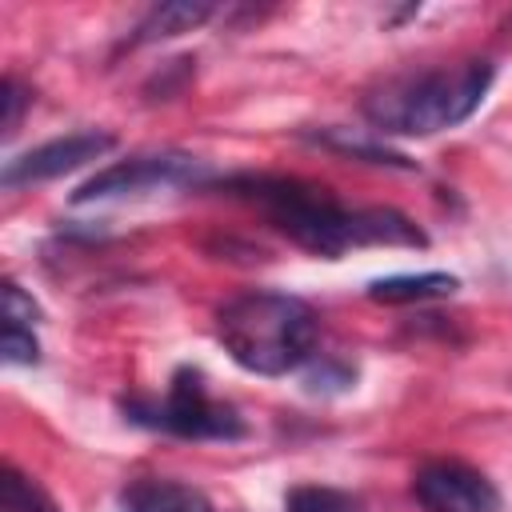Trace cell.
Returning <instances> with one entry per match:
<instances>
[{
	"label": "cell",
	"mask_w": 512,
	"mask_h": 512,
	"mask_svg": "<svg viewBox=\"0 0 512 512\" xmlns=\"http://www.w3.org/2000/svg\"><path fill=\"white\" fill-rule=\"evenodd\" d=\"M320 320L288 292H244L216 312V340L256 376H288L316 352Z\"/></svg>",
	"instance_id": "6da1fadb"
},
{
	"label": "cell",
	"mask_w": 512,
	"mask_h": 512,
	"mask_svg": "<svg viewBox=\"0 0 512 512\" xmlns=\"http://www.w3.org/2000/svg\"><path fill=\"white\" fill-rule=\"evenodd\" d=\"M488 84H492L488 60H464L420 76H396L364 96V116L376 124V132L432 136L468 120L480 108Z\"/></svg>",
	"instance_id": "7a4b0ae2"
},
{
	"label": "cell",
	"mask_w": 512,
	"mask_h": 512,
	"mask_svg": "<svg viewBox=\"0 0 512 512\" xmlns=\"http://www.w3.org/2000/svg\"><path fill=\"white\" fill-rule=\"evenodd\" d=\"M224 188L240 200H252L288 240L316 256L336 260L356 248V208H340L328 188L296 176H236Z\"/></svg>",
	"instance_id": "3957f363"
},
{
	"label": "cell",
	"mask_w": 512,
	"mask_h": 512,
	"mask_svg": "<svg viewBox=\"0 0 512 512\" xmlns=\"http://www.w3.org/2000/svg\"><path fill=\"white\" fill-rule=\"evenodd\" d=\"M132 420L164 428L172 436L184 440H236L244 436V420L236 416V408L220 404L208 396L204 376L192 368H180L164 392V400H148V404H128Z\"/></svg>",
	"instance_id": "277c9868"
},
{
	"label": "cell",
	"mask_w": 512,
	"mask_h": 512,
	"mask_svg": "<svg viewBox=\"0 0 512 512\" xmlns=\"http://www.w3.org/2000/svg\"><path fill=\"white\" fill-rule=\"evenodd\" d=\"M204 164L184 156V152H156V156H128L116 160L108 168H100L92 180H84L72 200L76 204H92V200H112V196H136L148 188H172V184H188L200 180Z\"/></svg>",
	"instance_id": "5b68a950"
},
{
	"label": "cell",
	"mask_w": 512,
	"mask_h": 512,
	"mask_svg": "<svg viewBox=\"0 0 512 512\" xmlns=\"http://www.w3.org/2000/svg\"><path fill=\"white\" fill-rule=\"evenodd\" d=\"M412 496L424 512H500L496 484L464 460H428L412 476Z\"/></svg>",
	"instance_id": "8992f818"
},
{
	"label": "cell",
	"mask_w": 512,
	"mask_h": 512,
	"mask_svg": "<svg viewBox=\"0 0 512 512\" xmlns=\"http://www.w3.org/2000/svg\"><path fill=\"white\" fill-rule=\"evenodd\" d=\"M116 140L108 132H72V136H60V140H48L16 160L4 164L0 172V184L4 188H20V184H40V180H52V176H64V172H76L80 164L104 156Z\"/></svg>",
	"instance_id": "52a82bcc"
},
{
	"label": "cell",
	"mask_w": 512,
	"mask_h": 512,
	"mask_svg": "<svg viewBox=\"0 0 512 512\" xmlns=\"http://www.w3.org/2000/svg\"><path fill=\"white\" fill-rule=\"evenodd\" d=\"M120 512H212L208 496L180 480H136L120 496Z\"/></svg>",
	"instance_id": "ba28073f"
},
{
	"label": "cell",
	"mask_w": 512,
	"mask_h": 512,
	"mask_svg": "<svg viewBox=\"0 0 512 512\" xmlns=\"http://www.w3.org/2000/svg\"><path fill=\"white\" fill-rule=\"evenodd\" d=\"M460 288L456 276L448 272H420V276H388L372 280L368 296L380 304H412V300H432V296H452Z\"/></svg>",
	"instance_id": "9c48e42d"
},
{
	"label": "cell",
	"mask_w": 512,
	"mask_h": 512,
	"mask_svg": "<svg viewBox=\"0 0 512 512\" xmlns=\"http://www.w3.org/2000/svg\"><path fill=\"white\" fill-rule=\"evenodd\" d=\"M212 16V4H192V0H168V4H156L144 20H140V36L136 40H168V36H180V32H192L200 28L204 20Z\"/></svg>",
	"instance_id": "30bf717a"
},
{
	"label": "cell",
	"mask_w": 512,
	"mask_h": 512,
	"mask_svg": "<svg viewBox=\"0 0 512 512\" xmlns=\"http://www.w3.org/2000/svg\"><path fill=\"white\" fill-rule=\"evenodd\" d=\"M4 512H60V504L32 476L4 468Z\"/></svg>",
	"instance_id": "8fae6325"
},
{
	"label": "cell",
	"mask_w": 512,
	"mask_h": 512,
	"mask_svg": "<svg viewBox=\"0 0 512 512\" xmlns=\"http://www.w3.org/2000/svg\"><path fill=\"white\" fill-rule=\"evenodd\" d=\"M288 512H364V504L352 492L340 488H320V484H304L288 496Z\"/></svg>",
	"instance_id": "7c38bea8"
},
{
	"label": "cell",
	"mask_w": 512,
	"mask_h": 512,
	"mask_svg": "<svg viewBox=\"0 0 512 512\" xmlns=\"http://www.w3.org/2000/svg\"><path fill=\"white\" fill-rule=\"evenodd\" d=\"M0 356H4L8 364H36L40 344H36L32 328H28V324H12V320H4V332H0Z\"/></svg>",
	"instance_id": "4fadbf2b"
},
{
	"label": "cell",
	"mask_w": 512,
	"mask_h": 512,
	"mask_svg": "<svg viewBox=\"0 0 512 512\" xmlns=\"http://www.w3.org/2000/svg\"><path fill=\"white\" fill-rule=\"evenodd\" d=\"M4 320H12V324H28L32 328V320H36V304H32V296H24L20 292V284H4Z\"/></svg>",
	"instance_id": "5bb4252c"
},
{
	"label": "cell",
	"mask_w": 512,
	"mask_h": 512,
	"mask_svg": "<svg viewBox=\"0 0 512 512\" xmlns=\"http://www.w3.org/2000/svg\"><path fill=\"white\" fill-rule=\"evenodd\" d=\"M0 104H4V116H0V128H4V136H12L16 132V120H20V112H24V104H28V96L20 92V84L8 76L4 80V88H0Z\"/></svg>",
	"instance_id": "9a60e30c"
}]
</instances>
